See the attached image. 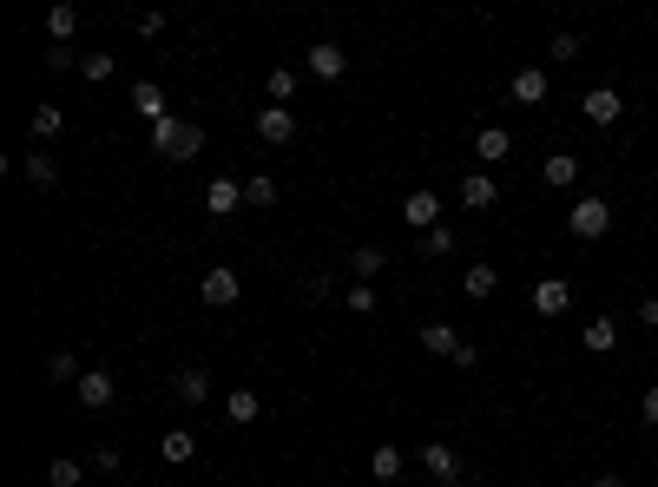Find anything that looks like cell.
I'll list each match as a JSON object with an SVG mask.
<instances>
[{
  "label": "cell",
  "mask_w": 658,
  "mask_h": 487,
  "mask_svg": "<svg viewBox=\"0 0 658 487\" xmlns=\"http://www.w3.org/2000/svg\"><path fill=\"white\" fill-rule=\"evenodd\" d=\"M152 152L165 158V165H185V158H198V152H204V126H198V119H178V112H172V119H158V126H152Z\"/></svg>",
  "instance_id": "6da1fadb"
},
{
  "label": "cell",
  "mask_w": 658,
  "mask_h": 487,
  "mask_svg": "<svg viewBox=\"0 0 658 487\" xmlns=\"http://www.w3.org/2000/svg\"><path fill=\"white\" fill-rule=\"evenodd\" d=\"M566 231L580 237V244H593V237H606V231H612V205H606V198H580V205L566 211Z\"/></svg>",
  "instance_id": "7a4b0ae2"
},
{
  "label": "cell",
  "mask_w": 658,
  "mask_h": 487,
  "mask_svg": "<svg viewBox=\"0 0 658 487\" xmlns=\"http://www.w3.org/2000/svg\"><path fill=\"white\" fill-rule=\"evenodd\" d=\"M198 297L211 303V310H231V303L244 297V277H237L231 264H211V270H204V277H198Z\"/></svg>",
  "instance_id": "3957f363"
},
{
  "label": "cell",
  "mask_w": 658,
  "mask_h": 487,
  "mask_svg": "<svg viewBox=\"0 0 658 487\" xmlns=\"http://www.w3.org/2000/svg\"><path fill=\"white\" fill-rule=\"evenodd\" d=\"M79 402H86V409H112V402H119V376H112V369H86V376H79Z\"/></svg>",
  "instance_id": "277c9868"
},
{
  "label": "cell",
  "mask_w": 658,
  "mask_h": 487,
  "mask_svg": "<svg viewBox=\"0 0 658 487\" xmlns=\"http://www.w3.org/2000/svg\"><path fill=\"white\" fill-rule=\"evenodd\" d=\"M257 139H264V145H290V139H297V112H290V106H264V112H257Z\"/></svg>",
  "instance_id": "5b68a950"
},
{
  "label": "cell",
  "mask_w": 658,
  "mask_h": 487,
  "mask_svg": "<svg viewBox=\"0 0 658 487\" xmlns=\"http://www.w3.org/2000/svg\"><path fill=\"white\" fill-rule=\"evenodd\" d=\"M402 218H408V231H435V224H441V198H435V191H408V198H402Z\"/></svg>",
  "instance_id": "8992f818"
},
{
  "label": "cell",
  "mask_w": 658,
  "mask_h": 487,
  "mask_svg": "<svg viewBox=\"0 0 658 487\" xmlns=\"http://www.w3.org/2000/svg\"><path fill=\"white\" fill-rule=\"evenodd\" d=\"M303 66H310L316 79H343V73H349V53L336 47V40H316V47L303 53Z\"/></svg>",
  "instance_id": "52a82bcc"
},
{
  "label": "cell",
  "mask_w": 658,
  "mask_h": 487,
  "mask_svg": "<svg viewBox=\"0 0 658 487\" xmlns=\"http://www.w3.org/2000/svg\"><path fill=\"white\" fill-rule=\"evenodd\" d=\"M204 211H211V218H231V211H244V185H237V178H211V191H204Z\"/></svg>",
  "instance_id": "ba28073f"
},
{
  "label": "cell",
  "mask_w": 658,
  "mask_h": 487,
  "mask_svg": "<svg viewBox=\"0 0 658 487\" xmlns=\"http://www.w3.org/2000/svg\"><path fill=\"white\" fill-rule=\"evenodd\" d=\"M132 112H139L145 126H158V119H172V106H165V86H152V79H139V86H132Z\"/></svg>",
  "instance_id": "9c48e42d"
},
{
  "label": "cell",
  "mask_w": 658,
  "mask_h": 487,
  "mask_svg": "<svg viewBox=\"0 0 658 487\" xmlns=\"http://www.w3.org/2000/svg\"><path fill=\"white\" fill-rule=\"evenodd\" d=\"M566 303H573V283H566V277H540V283H533V310H540V316H560Z\"/></svg>",
  "instance_id": "30bf717a"
},
{
  "label": "cell",
  "mask_w": 658,
  "mask_h": 487,
  "mask_svg": "<svg viewBox=\"0 0 658 487\" xmlns=\"http://www.w3.org/2000/svg\"><path fill=\"white\" fill-rule=\"evenodd\" d=\"M580 112L593 119V126H619V112H626V106H619V93H612V86H593V93L580 99Z\"/></svg>",
  "instance_id": "8fae6325"
},
{
  "label": "cell",
  "mask_w": 658,
  "mask_h": 487,
  "mask_svg": "<svg viewBox=\"0 0 658 487\" xmlns=\"http://www.w3.org/2000/svg\"><path fill=\"white\" fill-rule=\"evenodd\" d=\"M461 290H468L474 303H487L494 290H501V270H494V264H468V270H461Z\"/></svg>",
  "instance_id": "7c38bea8"
},
{
  "label": "cell",
  "mask_w": 658,
  "mask_h": 487,
  "mask_svg": "<svg viewBox=\"0 0 658 487\" xmlns=\"http://www.w3.org/2000/svg\"><path fill=\"white\" fill-rule=\"evenodd\" d=\"M172 395L178 402H204L211 395V369H172Z\"/></svg>",
  "instance_id": "4fadbf2b"
},
{
  "label": "cell",
  "mask_w": 658,
  "mask_h": 487,
  "mask_svg": "<svg viewBox=\"0 0 658 487\" xmlns=\"http://www.w3.org/2000/svg\"><path fill=\"white\" fill-rule=\"evenodd\" d=\"M422 468L441 474V481H461V461H455V448H448V441H428V448H422Z\"/></svg>",
  "instance_id": "5bb4252c"
},
{
  "label": "cell",
  "mask_w": 658,
  "mask_h": 487,
  "mask_svg": "<svg viewBox=\"0 0 658 487\" xmlns=\"http://www.w3.org/2000/svg\"><path fill=\"white\" fill-rule=\"evenodd\" d=\"M494 198H501V191H494V178H487V172H468V178H461V205H468V211H487Z\"/></svg>",
  "instance_id": "9a60e30c"
},
{
  "label": "cell",
  "mask_w": 658,
  "mask_h": 487,
  "mask_svg": "<svg viewBox=\"0 0 658 487\" xmlns=\"http://www.w3.org/2000/svg\"><path fill=\"white\" fill-rule=\"evenodd\" d=\"M422 349H428V356H448V362H455V356H461V336L448 330V323H422Z\"/></svg>",
  "instance_id": "2e32d148"
},
{
  "label": "cell",
  "mask_w": 658,
  "mask_h": 487,
  "mask_svg": "<svg viewBox=\"0 0 658 487\" xmlns=\"http://www.w3.org/2000/svg\"><path fill=\"white\" fill-rule=\"evenodd\" d=\"M514 99H520V106H540V99H547V73H540V66H520V73H514Z\"/></svg>",
  "instance_id": "e0dca14e"
},
{
  "label": "cell",
  "mask_w": 658,
  "mask_h": 487,
  "mask_svg": "<svg viewBox=\"0 0 658 487\" xmlns=\"http://www.w3.org/2000/svg\"><path fill=\"white\" fill-rule=\"evenodd\" d=\"M540 178H547V185H580V158H573V152H553L547 158V165H540Z\"/></svg>",
  "instance_id": "ac0fdd59"
},
{
  "label": "cell",
  "mask_w": 658,
  "mask_h": 487,
  "mask_svg": "<svg viewBox=\"0 0 658 487\" xmlns=\"http://www.w3.org/2000/svg\"><path fill=\"white\" fill-rule=\"evenodd\" d=\"M158 455L172 461V468H185V461H191V455H198V435H191V428H172V435L158 441Z\"/></svg>",
  "instance_id": "d6986e66"
},
{
  "label": "cell",
  "mask_w": 658,
  "mask_h": 487,
  "mask_svg": "<svg viewBox=\"0 0 658 487\" xmlns=\"http://www.w3.org/2000/svg\"><path fill=\"white\" fill-rule=\"evenodd\" d=\"M507 152H514V139H507L501 126H481V139H474V158H487V165H501Z\"/></svg>",
  "instance_id": "ffe728a7"
},
{
  "label": "cell",
  "mask_w": 658,
  "mask_h": 487,
  "mask_svg": "<svg viewBox=\"0 0 658 487\" xmlns=\"http://www.w3.org/2000/svg\"><path fill=\"white\" fill-rule=\"evenodd\" d=\"M586 349H593V356L619 349V323H612V316H593V323H586Z\"/></svg>",
  "instance_id": "44dd1931"
},
{
  "label": "cell",
  "mask_w": 658,
  "mask_h": 487,
  "mask_svg": "<svg viewBox=\"0 0 658 487\" xmlns=\"http://www.w3.org/2000/svg\"><path fill=\"white\" fill-rule=\"evenodd\" d=\"M224 415H231V422H257V415H264V402H257L251 389H231V395H224Z\"/></svg>",
  "instance_id": "7402d4cb"
},
{
  "label": "cell",
  "mask_w": 658,
  "mask_h": 487,
  "mask_svg": "<svg viewBox=\"0 0 658 487\" xmlns=\"http://www.w3.org/2000/svg\"><path fill=\"white\" fill-rule=\"evenodd\" d=\"M369 474H376V481H402V448H389V441H382L376 455H369Z\"/></svg>",
  "instance_id": "603a6c76"
},
{
  "label": "cell",
  "mask_w": 658,
  "mask_h": 487,
  "mask_svg": "<svg viewBox=\"0 0 658 487\" xmlns=\"http://www.w3.org/2000/svg\"><path fill=\"white\" fill-rule=\"evenodd\" d=\"M40 376H47V382H73V389H79V376H86V369H79V356H73V349H60V356H53L47 369H40Z\"/></svg>",
  "instance_id": "cb8c5ba5"
},
{
  "label": "cell",
  "mask_w": 658,
  "mask_h": 487,
  "mask_svg": "<svg viewBox=\"0 0 658 487\" xmlns=\"http://www.w3.org/2000/svg\"><path fill=\"white\" fill-rule=\"evenodd\" d=\"M20 172H27V185H40V191H47L53 178H60V165H53L47 152H33V158H20Z\"/></svg>",
  "instance_id": "d4e9b609"
},
{
  "label": "cell",
  "mask_w": 658,
  "mask_h": 487,
  "mask_svg": "<svg viewBox=\"0 0 658 487\" xmlns=\"http://www.w3.org/2000/svg\"><path fill=\"white\" fill-rule=\"evenodd\" d=\"M349 264H356V283H369V277H382V270H389V257H382L376 244H362V251L349 257Z\"/></svg>",
  "instance_id": "484cf974"
},
{
  "label": "cell",
  "mask_w": 658,
  "mask_h": 487,
  "mask_svg": "<svg viewBox=\"0 0 658 487\" xmlns=\"http://www.w3.org/2000/svg\"><path fill=\"white\" fill-rule=\"evenodd\" d=\"M73 27H79V7H53V14H47L53 47H66V40H73Z\"/></svg>",
  "instance_id": "4316f807"
},
{
  "label": "cell",
  "mask_w": 658,
  "mask_h": 487,
  "mask_svg": "<svg viewBox=\"0 0 658 487\" xmlns=\"http://www.w3.org/2000/svg\"><path fill=\"white\" fill-rule=\"evenodd\" d=\"M60 126H66V112H60V106H40V112H33V139H40V145L60 139Z\"/></svg>",
  "instance_id": "83f0119b"
},
{
  "label": "cell",
  "mask_w": 658,
  "mask_h": 487,
  "mask_svg": "<svg viewBox=\"0 0 658 487\" xmlns=\"http://www.w3.org/2000/svg\"><path fill=\"white\" fill-rule=\"evenodd\" d=\"M264 93H270V99H277V106H283V99H297V73H290V66H270V79H264Z\"/></svg>",
  "instance_id": "f1b7e54d"
},
{
  "label": "cell",
  "mask_w": 658,
  "mask_h": 487,
  "mask_svg": "<svg viewBox=\"0 0 658 487\" xmlns=\"http://www.w3.org/2000/svg\"><path fill=\"white\" fill-rule=\"evenodd\" d=\"M244 205H277V178H244Z\"/></svg>",
  "instance_id": "f546056e"
},
{
  "label": "cell",
  "mask_w": 658,
  "mask_h": 487,
  "mask_svg": "<svg viewBox=\"0 0 658 487\" xmlns=\"http://www.w3.org/2000/svg\"><path fill=\"white\" fill-rule=\"evenodd\" d=\"M47 481H53V487H79V481H86V468H79V461H53Z\"/></svg>",
  "instance_id": "4dcf8cb0"
},
{
  "label": "cell",
  "mask_w": 658,
  "mask_h": 487,
  "mask_svg": "<svg viewBox=\"0 0 658 487\" xmlns=\"http://www.w3.org/2000/svg\"><path fill=\"white\" fill-rule=\"evenodd\" d=\"M422 251H428V257H448V251H455V231H448V224H435V231L422 237Z\"/></svg>",
  "instance_id": "1f68e13d"
},
{
  "label": "cell",
  "mask_w": 658,
  "mask_h": 487,
  "mask_svg": "<svg viewBox=\"0 0 658 487\" xmlns=\"http://www.w3.org/2000/svg\"><path fill=\"white\" fill-rule=\"evenodd\" d=\"M79 73L93 79V86H99V79H112V53H86V60H79Z\"/></svg>",
  "instance_id": "d6a6232c"
},
{
  "label": "cell",
  "mask_w": 658,
  "mask_h": 487,
  "mask_svg": "<svg viewBox=\"0 0 658 487\" xmlns=\"http://www.w3.org/2000/svg\"><path fill=\"white\" fill-rule=\"evenodd\" d=\"M553 60H580V33H553Z\"/></svg>",
  "instance_id": "836d02e7"
},
{
  "label": "cell",
  "mask_w": 658,
  "mask_h": 487,
  "mask_svg": "<svg viewBox=\"0 0 658 487\" xmlns=\"http://www.w3.org/2000/svg\"><path fill=\"white\" fill-rule=\"evenodd\" d=\"M349 310L369 316V310H376V290H369V283H349Z\"/></svg>",
  "instance_id": "e575fe53"
},
{
  "label": "cell",
  "mask_w": 658,
  "mask_h": 487,
  "mask_svg": "<svg viewBox=\"0 0 658 487\" xmlns=\"http://www.w3.org/2000/svg\"><path fill=\"white\" fill-rule=\"evenodd\" d=\"M639 323H645V330H658V297H645V303H639Z\"/></svg>",
  "instance_id": "d590c367"
},
{
  "label": "cell",
  "mask_w": 658,
  "mask_h": 487,
  "mask_svg": "<svg viewBox=\"0 0 658 487\" xmlns=\"http://www.w3.org/2000/svg\"><path fill=\"white\" fill-rule=\"evenodd\" d=\"M639 415H645V422H652V428H658V389H645V402H639Z\"/></svg>",
  "instance_id": "8d00e7d4"
},
{
  "label": "cell",
  "mask_w": 658,
  "mask_h": 487,
  "mask_svg": "<svg viewBox=\"0 0 658 487\" xmlns=\"http://www.w3.org/2000/svg\"><path fill=\"white\" fill-rule=\"evenodd\" d=\"M593 487H626V481H619V474H599V481Z\"/></svg>",
  "instance_id": "74e56055"
},
{
  "label": "cell",
  "mask_w": 658,
  "mask_h": 487,
  "mask_svg": "<svg viewBox=\"0 0 658 487\" xmlns=\"http://www.w3.org/2000/svg\"><path fill=\"white\" fill-rule=\"evenodd\" d=\"M448 487H474V481H448Z\"/></svg>",
  "instance_id": "f35d334b"
}]
</instances>
